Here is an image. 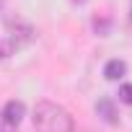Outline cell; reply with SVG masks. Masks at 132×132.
I'll use <instances>...</instances> for the list:
<instances>
[{"label":"cell","instance_id":"cell-3","mask_svg":"<svg viewBox=\"0 0 132 132\" xmlns=\"http://www.w3.org/2000/svg\"><path fill=\"white\" fill-rule=\"evenodd\" d=\"M96 114H98L104 122H109V124H117V122H119V114H117L111 98H101V101L96 104Z\"/></svg>","mask_w":132,"mask_h":132},{"label":"cell","instance_id":"cell-8","mask_svg":"<svg viewBox=\"0 0 132 132\" xmlns=\"http://www.w3.org/2000/svg\"><path fill=\"white\" fill-rule=\"evenodd\" d=\"M129 21H132V8H129Z\"/></svg>","mask_w":132,"mask_h":132},{"label":"cell","instance_id":"cell-7","mask_svg":"<svg viewBox=\"0 0 132 132\" xmlns=\"http://www.w3.org/2000/svg\"><path fill=\"white\" fill-rule=\"evenodd\" d=\"M0 132H16V127H8L5 122H0Z\"/></svg>","mask_w":132,"mask_h":132},{"label":"cell","instance_id":"cell-2","mask_svg":"<svg viewBox=\"0 0 132 132\" xmlns=\"http://www.w3.org/2000/svg\"><path fill=\"white\" fill-rule=\"evenodd\" d=\"M23 117H26V106H23V101H16V98L8 101L3 106V111H0V122H5L8 127H16V129H18Z\"/></svg>","mask_w":132,"mask_h":132},{"label":"cell","instance_id":"cell-5","mask_svg":"<svg viewBox=\"0 0 132 132\" xmlns=\"http://www.w3.org/2000/svg\"><path fill=\"white\" fill-rule=\"evenodd\" d=\"M13 49H16V44H13L11 39H0V60L11 57V54H13Z\"/></svg>","mask_w":132,"mask_h":132},{"label":"cell","instance_id":"cell-1","mask_svg":"<svg viewBox=\"0 0 132 132\" xmlns=\"http://www.w3.org/2000/svg\"><path fill=\"white\" fill-rule=\"evenodd\" d=\"M34 127L36 132H73L75 122L65 106L54 101H39L34 106Z\"/></svg>","mask_w":132,"mask_h":132},{"label":"cell","instance_id":"cell-4","mask_svg":"<svg viewBox=\"0 0 132 132\" xmlns=\"http://www.w3.org/2000/svg\"><path fill=\"white\" fill-rule=\"evenodd\" d=\"M124 73H127V65H124L122 60H109L106 68H104V78H106V80H119Z\"/></svg>","mask_w":132,"mask_h":132},{"label":"cell","instance_id":"cell-9","mask_svg":"<svg viewBox=\"0 0 132 132\" xmlns=\"http://www.w3.org/2000/svg\"><path fill=\"white\" fill-rule=\"evenodd\" d=\"M75 3H86V0H75Z\"/></svg>","mask_w":132,"mask_h":132},{"label":"cell","instance_id":"cell-6","mask_svg":"<svg viewBox=\"0 0 132 132\" xmlns=\"http://www.w3.org/2000/svg\"><path fill=\"white\" fill-rule=\"evenodd\" d=\"M119 101H124V104H132V83H124V86H119Z\"/></svg>","mask_w":132,"mask_h":132}]
</instances>
